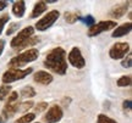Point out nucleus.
I'll list each match as a JSON object with an SVG mask.
<instances>
[{"label": "nucleus", "mask_w": 132, "mask_h": 123, "mask_svg": "<svg viewBox=\"0 0 132 123\" xmlns=\"http://www.w3.org/2000/svg\"><path fill=\"white\" fill-rule=\"evenodd\" d=\"M44 66L54 73L64 76L67 71L66 51L60 46L54 48L47 54L45 60H44Z\"/></svg>", "instance_id": "obj_1"}, {"label": "nucleus", "mask_w": 132, "mask_h": 123, "mask_svg": "<svg viewBox=\"0 0 132 123\" xmlns=\"http://www.w3.org/2000/svg\"><path fill=\"white\" fill-rule=\"evenodd\" d=\"M39 56V51L37 49H28L26 51L19 54L17 56L12 57L9 62V66L11 68H16V70H20V67L27 65L29 62L36 61Z\"/></svg>", "instance_id": "obj_2"}, {"label": "nucleus", "mask_w": 132, "mask_h": 123, "mask_svg": "<svg viewBox=\"0 0 132 123\" xmlns=\"http://www.w3.org/2000/svg\"><path fill=\"white\" fill-rule=\"evenodd\" d=\"M32 71H33L32 67H28V68H26V70H16V68H11V70H7V71L3 74L1 81H3L4 85H9V83L20 81V79H23L24 77H27Z\"/></svg>", "instance_id": "obj_3"}, {"label": "nucleus", "mask_w": 132, "mask_h": 123, "mask_svg": "<svg viewBox=\"0 0 132 123\" xmlns=\"http://www.w3.org/2000/svg\"><path fill=\"white\" fill-rule=\"evenodd\" d=\"M59 16H60V12H59L57 10L49 11L44 17H42V18L36 23V29H37V31H40V32L47 31L48 28H50L53 24L56 22L57 18H59Z\"/></svg>", "instance_id": "obj_4"}, {"label": "nucleus", "mask_w": 132, "mask_h": 123, "mask_svg": "<svg viewBox=\"0 0 132 123\" xmlns=\"http://www.w3.org/2000/svg\"><path fill=\"white\" fill-rule=\"evenodd\" d=\"M33 34H34V28H33L32 26H28V27L23 28L22 31H20L19 34L15 38H12L10 45H11V48H14V49H20L31 37H33Z\"/></svg>", "instance_id": "obj_5"}, {"label": "nucleus", "mask_w": 132, "mask_h": 123, "mask_svg": "<svg viewBox=\"0 0 132 123\" xmlns=\"http://www.w3.org/2000/svg\"><path fill=\"white\" fill-rule=\"evenodd\" d=\"M115 27H116L115 21H100L98 23H94L92 27H89L87 34H88V37H95V35L106 32V31H110Z\"/></svg>", "instance_id": "obj_6"}, {"label": "nucleus", "mask_w": 132, "mask_h": 123, "mask_svg": "<svg viewBox=\"0 0 132 123\" xmlns=\"http://www.w3.org/2000/svg\"><path fill=\"white\" fill-rule=\"evenodd\" d=\"M128 51H130L128 43H116L109 50V55L113 60H119V59H122L126 56Z\"/></svg>", "instance_id": "obj_7"}, {"label": "nucleus", "mask_w": 132, "mask_h": 123, "mask_svg": "<svg viewBox=\"0 0 132 123\" xmlns=\"http://www.w3.org/2000/svg\"><path fill=\"white\" fill-rule=\"evenodd\" d=\"M69 62L75 68H83L86 66V60L82 56L81 50L78 48H72V50L69 54Z\"/></svg>", "instance_id": "obj_8"}, {"label": "nucleus", "mask_w": 132, "mask_h": 123, "mask_svg": "<svg viewBox=\"0 0 132 123\" xmlns=\"http://www.w3.org/2000/svg\"><path fill=\"white\" fill-rule=\"evenodd\" d=\"M64 116V112H62V109L57 105H54L50 109L48 110V112L45 113V122L47 123H57L60 119L62 118Z\"/></svg>", "instance_id": "obj_9"}, {"label": "nucleus", "mask_w": 132, "mask_h": 123, "mask_svg": "<svg viewBox=\"0 0 132 123\" xmlns=\"http://www.w3.org/2000/svg\"><path fill=\"white\" fill-rule=\"evenodd\" d=\"M20 106H21V104L19 102V100L15 101V102H10V104L5 105L4 110H3V113L0 116V123H4L6 119H9L10 117H12V116L19 111Z\"/></svg>", "instance_id": "obj_10"}, {"label": "nucleus", "mask_w": 132, "mask_h": 123, "mask_svg": "<svg viewBox=\"0 0 132 123\" xmlns=\"http://www.w3.org/2000/svg\"><path fill=\"white\" fill-rule=\"evenodd\" d=\"M34 81L43 85H49L53 82V76L45 71H38L34 73Z\"/></svg>", "instance_id": "obj_11"}, {"label": "nucleus", "mask_w": 132, "mask_h": 123, "mask_svg": "<svg viewBox=\"0 0 132 123\" xmlns=\"http://www.w3.org/2000/svg\"><path fill=\"white\" fill-rule=\"evenodd\" d=\"M132 29V24L131 22H127V23H123L121 26H119L115 28V31L113 32V38H120V37H123V35H126L131 32Z\"/></svg>", "instance_id": "obj_12"}, {"label": "nucleus", "mask_w": 132, "mask_h": 123, "mask_svg": "<svg viewBox=\"0 0 132 123\" xmlns=\"http://www.w3.org/2000/svg\"><path fill=\"white\" fill-rule=\"evenodd\" d=\"M128 6H130V3H126V4H121L116 6V7H114L111 11H110V14L109 16L110 17H113V18H121L123 15L126 14V11L128 10Z\"/></svg>", "instance_id": "obj_13"}, {"label": "nucleus", "mask_w": 132, "mask_h": 123, "mask_svg": "<svg viewBox=\"0 0 132 123\" xmlns=\"http://www.w3.org/2000/svg\"><path fill=\"white\" fill-rule=\"evenodd\" d=\"M24 11H26V3L24 1H15L14 5H12V14L16 16V17H23Z\"/></svg>", "instance_id": "obj_14"}, {"label": "nucleus", "mask_w": 132, "mask_h": 123, "mask_svg": "<svg viewBox=\"0 0 132 123\" xmlns=\"http://www.w3.org/2000/svg\"><path fill=\"white\" fill-rule=\"evenodd\" d=\"M48 9L47 4H45V1H38L34 5V7L32 10V14H31V18H36L38 16H40L43 12H45Z\"/></svg>", "instance_id": "obj_15"}, {"label": "nucleus", "mask_w": 132, "mask_h": 123, "mask_svg": "<svg viewBox=\"0 0 132 123\" xmlns=\"http://www.w3.org/2000/svg\"><path fill=\"white\" fill-rule=\"evenodd\" d=\"M21 95L23 98H33V96H36V90H34L33 87L27 85V87H24V88L21 89Z\"/></svg>", "instance_id": "obj_16"}, {"label": "nucleus", "mask_w": 132, "mask_h": 123, "mask_svg": "<svg viewBox=\"0 0 132 123\" xmlns=\"http://www.w3.org/2000/svg\"><path fill=\"white\" fill-rule=\"evenodd\" d=\"M36 118V113H26L24 116L20 117L19 119H16L14 123H29Z\"/></svg>", "instance_id": "obj_17"}, {"label": "nucleus", "mask_w": 132, "mask_h": 123, "mask_svg": "<svg viewBox=\"0 0 132 123\" xmlns=\"http://www.w3.org/2000/svg\"><path fill=\"white\" fill-rule=\"evenodd\" d=\"M131 76H122L118 79V87H130L131 85Z\"/></svg>", "instance_id": "obj_18"}, {"label": "nucleus", "mask_w": 132, "mask_h": 123, "mask_svg": "<svg viewBox=\"0 0 132 123\" xmlns=\"http://www.w3.org/2000/svg\"><path fill=\"white\" fill-rule=\"evenodd\" d=\"M65 20L67 23H75L77 20H80V15L76 12H65Z\"/></svg>", "instance_id": "obj_19"}, {"label": "nucleus", "mask_w": 132, "mask_h": 123, "mask_svg": "<svg viewBox=\"0 0 132 123\" xmlns=\"http://www.w3.org/2000/svg\"><path fill=\"white\" fill-rule=\"evenodd\" d=\"M10 93H11L10 85H1L0 87V100H4L6 96H9Z\"/></svg>", "instance_id": "obj_20"}, {"label": "nucleus", "mask_w": 132, "mask_h": 123, "mask_svg": "<svg viewBox=\"0 0 132 123\" xmlns=\"http://www.w3.org/2000/svg\"><path fill=\"white\" fill-rule=\"evenodd\" d=\"M97 123H118L116 121H114L113 118L108 117L106 115H99L98 116V119H97Z\"/></svg>", "instance_id": "obj_21"}, {"label": "nucleus", "mask_w": 132, "mask_h": 123, "mask_svg": "<svg viewBox=\"0 0 132 123\" xmlns=\"http://www.w3.org/2000/svg\"><path fill=\"white\" fill-rule=\"evenodd\" d=\"M38 42H39V38H38V37H31V38H29L27 42L24 43L22 46L20 48L19 50H21V49H24V48H28V46H31V45H36Z\"/></svg>", "instance_id": "obj_22"}, {"label": "nucleus", "mask_w": 132, "mask_h": 123, "mask_svg": "<svg viewBox=\"0 0 132 123\" xmlns=\"http://www.w3.org/2000/svg\"><path fill=\"white\" fill-rule=\"evenodd\" d=\"M19 27H20V23H17V22H12L11 24H9V27L6 29V35H11L15 31L19 29Z\"/></svg>", "instance_id": "obj_23"}, {"label": "nucleus", "mask_w": 132, "mask_h": 123, "mask_svg": "<svg viewBox=\"0 0 132 123\" xmlns=\"http://www.w3.org/2000/svg\"><path fill=\"white\" fill-rule=\"evenodd\" d=\"M9 20H10L9 14H4L1 17H0V34H1L3 29H4V26L9 22Z\"/></svg>", "instance_id": "obj_24"}, {"label": "nucleus", "mask_w": 132, "mask_h": 123, "mask_svg": "<svg viewBox=\"0 0 132 123\" xmlns=\"http://www.w3.org/2000/svg\"><path fill=\"white\" fill-rule=\"evenodd\" d=\"M131 63H132V55L131 54H127V57L121 62V66L125 67V68H130V67H131Z\"/></svg>", "instance_id": "obj_25"}, {"label": "nucleus", "mask_w": 132, "mask_h": 123, "mask_svg": "<svg viewBox=\"0 0 132 123\" xmlns=\"http://www.w3.org/2000/svg\"><path fill=\"white\" fill-rule=\"evenodd\" d=\"M48 109V104L47 102H44V101H42V102H38V105L36 106V112H43V111H45V110Z\"/></svg>", "instance_id": "obj_26"}, {"label": "nucleus", "mask_w": 132, "mask_h": 123, "mask_svg": "<svg viewBox=\"0 0 132 123\" xmlns=\"http://www.w3.org/2000/svg\"><path fill=\"white\" fill-rule=\"evenodd\" d=\"M19 99V93H16V91H11L9 95V99H7V102L6 104H10V102H15V101H17Z\"/></svg>", "instance_id": "obj_27"}, {"label": "nucleus", "mask_w": 132, "mask_h": 123, "mask_svg": "<svg viewBox=\"0 0 132 123\" xmlns=\"http://www.w3.org/2000/svg\"><path fill=\"white\" fill-rule=\"evenodd\" d=\"M33 107V101H24L23 104H22V111L23 112H26L27 110L32 109Z\"/></svg>", "instance_id": "obj_28"}, {"label": "nucleus", "mask_w": 132, "mask_h": 123, "mask_svg": "<svg viewBox=\"0 0 132 123\" xmlns=\"http://www.w3.org/2000/svg\"><path fill=\"white\" fill-rule=\"evenodd\" d=\"M85 22H86V24H87L88 27H92V26L95 23V22H94V18H93L92 16H87V17L85 18Z\"/></svg>", "instance_id": "obj_29"}, {"label": "nucleus", "mask_w": 132, "mask_h": 123, "mask_svg": "<svg viewBox=\"0 0 132 123\" xmlns=\"http://www.w3.org/2000/svg\"><path fill=\"white\" fill-rule=\"evenodd\" d=\"M123 109H131V100H125L123 101Z\"/></svg>", "instance_id": "obj_30"}, {"label": "nucleus", "mask_w": 132, "mask_h": 123, "mask_svg": "<svg viewBox=\"0 0 132 123\" xmlns=\"http://www.w3.org/2000/svg\"><path fill=\"white\" fill-rule=\"evenodd\" d=\"M7 6V1H3V0H0V11H3Z\"/></svg>", "instance_id": "obj_31"}, {"label": "nucleus", "mask_w": 132, "mask_h": 123, "mask_svg": "<svg viewBox=\"0 0 132 123\" xmlns=\"http://www.w3.org/2000/svg\"><path fill=\"white\" fill-rule=\"evenodd\" d=\"M4 48H5V40L0 39V55H1L3 51H4Z\"/></svg>", "instance_id": "obj_32"}, {"label": "nucleus", "mask_w": 132, "mask_h": 123, "mask_svg": "<svg viewBox=\"0 0 132 123\" xmlns=\"http://www.w3.org/2000/svg\"><path fill=\"white\" fill-rule=\"evenodd\" d=\"M54 3H56V0H48V1H45V4H54Z\"/></svg>", "instance_id": "obj_33"}]
</instances>
